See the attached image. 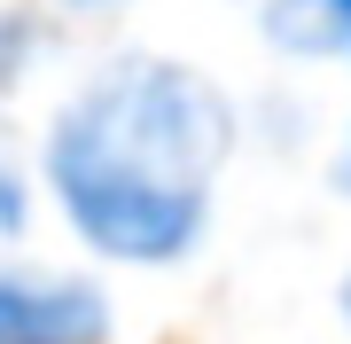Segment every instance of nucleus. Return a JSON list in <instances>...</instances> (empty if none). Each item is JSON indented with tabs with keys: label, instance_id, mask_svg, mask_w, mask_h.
<instances>
[{
	"label": "nucleus",
	"instance_id": "f257e3e1",
	"mask_svg": "<svg viewBox=\"0 0 351 344\" xmlns=\"http://www.w3.org/2000/svg\"><path fill=\"white\" fill-rule=\"evenodd\" d=\"M234 110L195 63L117 55L55 110L39 141L63 227L117 266H180L211 227Z\"/></svg>",
	"mask_w": 351,
	"mask_h": 344
},
{
	"label": "nucleus",
	"instance_id": "f03ea898",
	"mask_svg": "<svg viewBox=\"0 0 351 344\" xmlns=\"http://www.w3.org/2000/svg\"><path fill=\"white\" fill-rule=\"evenodd\" d=\"M110 297L78 274L0 266V344H101Z\"/></svg>",
	"mask_w": 351,
	"mask_h": 344
},
{
	"label": "nucleus",
	"instance_id": "7ed1b4c3",
	"mask_svg": "<svg viewBox=\"0 0 351 344\" xmlns=\"http://www.w3.org/2000/svg\"><path fill=\"white\" fill-rule=\"evenodd\" d=\"M265 32L297 63H351V0H274Z\"/></svg>",
	"mask_w": 351,
	"mask_h": 344
},
{
	"label": "nucleus",
	"instance_id": "20e7f679",
	"mask_svg": "<svg viewBox=\"0 0 351 344\" xmlns=\"http://www.w3.org/2000/svg\"><path fill=\"white\" fill-rule=\"evenodd\" d=\"M32 227V180H24V165H16L8 149H0V242H16Z\"/></svg>",
	"mask_w": 351,
	"mask_h": 344
},
{
	"label": "nucleus",
	"instance_id": "39448f33",
	"mask_svg": "<svg viewBox=\"0 0 351 344\" xmlns=\"http://www.w3.org/2000/svg\"><path fill=\"white\" fill-rule=\"evenodd\" d=\"M336 180H343V196H351V126H343V149H336Z\"/></svg>",
	"mask_w": 351,
	"mask_h": 344
},
{
	"label": "nucleus",
	"instance_id": "423d86ee",
	"mask_svg": "<svg viewBox=\"0 0 351 344\" xmlns=\"http://www.w3.org/2000/svg\"><path fill=\"white\" fill-rule=\"evenodd\" d=\"M63 8H117V0H63Z\"/></svg>",
	"mask_w": 351,
	"mask_h": 344
},
{
	"label": "nucleus",
	"instance_id": "0eeeda50",
	"mask_svg": "<svg viewBox=\"0 0 351 344\" xmlns=\"http://www.w3.org/2000/svg\"><path fill=\"white\" fill-rule=\"evenodd\" d=\"M336 306H343V321H351V274H343V297H336Z\"/></svg>",
	"mask_w": 351,
	"mask_h": 344
},
{
	"label": "nucleus",
	"instance_id": "6e6552de",
	"mask_svg": "<svg viewBox=\"0 0 351 344\" xmlns=\"http://www.w3.org/2000/svg\"><path fill=\"white\" fill-rule=\"evenodd\" d=\"M8 39H16V24H0V47H8ZM0 71H8V63H0Z\"/></svg>",
	"mask_w": 351,
	"mask_h": 344
}]
</instances>
